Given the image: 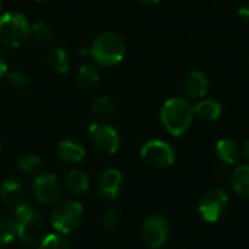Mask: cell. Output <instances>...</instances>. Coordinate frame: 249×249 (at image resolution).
Masks as SVG:
<instances>
[{
	"instance_id": "6da1fadb",
	"label": "cell",
	"mask_w": 249,
	"mask_h": 249,
	"mask_svg": "<svg viewBox=\"0 0 249 249\" xmlns=\"http://www.w3.org/2000/svg\"><path fill=\"white\" fill-rule=\"evenodd\" d=\"M194 115V107L187 99L171 98L162 105L160 123L171 136L179 137L188 131Z\"/></svg>"
},
{
	"instance_id": "7a4b0ae2",
	"label": "cell",
	"mask_w": 249,
	"mask_h": 249,
	"mask_svg": "<svg viewBox=\"0 0 249 249\" xmlns=\"http://www.w3.org/2000/svg\"><path fill=\"white\" fill-rule=\"evenodd\" d=\"M13 225L16 231V238L26 245L38 244L44 238L45 222L38 210H35L29 203L23 201L15 210Z\"/></svg>"
},
{
	"instance_id": "3957f363",
	"label": "cell",
	"mask_w": 249,
	"mask_h": 249,
	"mask_svg": "<svg viewBox=\"0 0 249 249\" xmlns=\"http://www.w3.org/2000/svg\"><path fill=\"white\" fill-rule=\"evenodd\" d=\"M89 53L98 64L111 67L123 61L127 53V45L121 35L115 32H104L96 36Z\"/></svg>"
},
{
	"instance_id": "277c9868",
	"label": "cell",
	"mask_w": 249,
	"mask_h": 249,
	"mask_svg": "<svg viewBox=\"0 0 249 249\" xmlns=\"http://www.w3.org/2000/svg\"><path fill=\"white\" fill-rule=\"evenodd\" d=\"M31 34V25L19 12H6L0 16V42L9 48L20 47Z\"/></svg>"
},
{
	"instance_id": "5b68a950",
	"label": "cell",
	"mask_w": 249,
	"mask_h": 249,
	"mask_svg": "<svg viewBox=\"0 0 249 249\" xmlns=\"http://www.w3.org/2000/svg\"><path fill=\"white\" fill-rule=\"evenodd\" d=\"M83 220V207L80 203L74 200H67L55 206L51 213V225L53 228L61 233L69 235L74 232Z\"/></svg>"
},
{
	"instance_id": "8992f818",
	"label": "cell",
	"mask_w": 249,
	"mask_h": 249,
	"mask_svg": "<svg viewBox=\"0 0 249 249\" xmlns=\"http://www.w3.org/2000/svg\"><path fill=\"white\" fill-rule=\"evenodd\" d=\"M229 196L225 188L213 187L209 188L198 201V214L207 223L217 222L228 209Z\"/></svg>"
},
{
	"instance_id": "52a82bcc",
	"label": "cell",
	"mask_w": 249,
	"mask_h": 249,
	"mask_svg": "<svg viewBox=\"0 0 249 249\" xmlns=\"http://www.w3.org/2000/svg\"><path fill=\"white\" fill-rule=\"evenodd\" d=\"M142 159L155 169H165L175 162V149L171 143L163 140H150L142 147Z\"/></svg>"
},
{
	"instance_id": "ba28073f",
	"label": "cell",
	"mask_w": 249,
	"mask_h": 249,
	"mask_svg": "<svg viewBox=\"0 0 249 249\" xmlns=\"http://www.w3.org/2000/svg\"><path fill=\"white\" fill-rule=\"evenodd\" d=\"M169 223L163 216L153 214L143 222L142 238L146 247L150 249L162 248L169 239Z\"/></svg>"
},
{
	"instance_id": "9c48e42d",
	"label": "cell",
	"mask_w": 249,
	"mask_h": 249,
	"mask_svg": "<svg viewBox=\"0 0 249 249\" xmlns=\"http://www.w3.org/2000/svg\"><path fill=\"white\" fill-rule=\"evenodd\" d=\"M89 139L92 146L104 155H114L120 149V134L108 124L93 123L89 127Z\"/></svg>"
},
{
	"instance_id": "30bf717a",
	"label": "cell",
	"mask_w": 249,
	"mask_h": 249,
	"mask_svg": "<svg viewBox=\"0 0 249 249\" xmlns=\"http://www.w3.org/2000/svg\"><path fill=\"white\" fill-rule=\"evenodd\" d=\"M35 200L42 206H53L57 204L61 198V184L58 178L53 174H42L39 175L32 185Z\"/></svg>"
},
{
	"instance_id": "8fae6325",
	"label": "cell",
	"mask_w": 249,
	"mask_h": 249,
	"mask_svg": "<svg viewBox=\"0 0 249 249\" xmlns=\"http://www.w3.org/2000/svg\"><path fill=\"white\" fill-rule=\"evenodd\" d=\"M98 194L104 201H114L123 191V174L118 169H107L98 179Z\"/></svg>"
},
{
	"instance_id": "7c38bea8",
	"label": "cell",
	"mask_w": 249,
	"mask_h": 249,
	"mask_svg": "<svg viewBox=\"0 0 249 249\" xmlns=\"http://www.w3.org/2000/svg\"><path fill=\"white\" fill-rule=\"evenodd\" d=\"M184 92L190 99H203L209 92V77L201 70L188 73L184 80Z\"/></svg>"
},
{
	"instance_id": "4fadbf2b",
	"label": "cell",
	"mask_w": 249,
	"mask_h": 249,
	"mask_svg": "<svg viewBox=\"0 0 249 249\" xmlns=\"http://www.w3.org/2000/svg\"><path fill=\"white\" fill-rule=\"evenodd\" d=\"M0 198L3 204L9 209H16L25 201V190L22 184L16 179H7L0 188Z\"/></svg>"
},
{
	"instance_id": "5bb4252c",
	"label": "cell",
	"mask_w": 249,
	"mask_h": 249,
	"mask_svg": "<svg viewBox=\"0 0 249 249\" xmlns=\"http://www.w3.org/2000/svg\"><path fill=\"white\" fill-rule=\"evenodd\" d=\"M85 149L70 140V139H66V140H61L57 146V156L60 158V160H63L64 163H69V165H77L80 162H83L85 159Z\"/></svg>"
},
{
	"instance_id": "9a60e30c",
	"label": "cell",
	"mask_w": 249,
	"mask_h": 249,
	"mask_svg": "<svg viewBox=\"0 0 249 249\" xmlns=\"http://www.w3.org/2000/svg\"><path fill=\"white\" fill-rule=\"evenodd\" d=\"M217 158L226 165H236L242 158V149L233 139H220L216 144Z\"/></svg>"
},
{
	"instance_id": "2e32d148",
	"label": "cell",
	"mask_w": 249,
	"mask_h": 249,
	"mask_svg": "<svg viewBox=\"0 0 249 249\" xmlns=\"http://www.w3.org/2000/svg\"><path fill=\"white\" fill-rule=\"evenodd\" d=\"M64 187L67 188V191H70L74 196H80L89 191L90 182H89V177L82 172V171H70L66 178H64Z\"/></svg>"
},
{
	"instance_id": "e0dca14e",
	"label": "cell",
	"mask_w": 249,
	"mask_h": 249,
	"mask_svg": "<svg viewBox=\"0 0 249 249\" xmlns=\"http://www.w3.org/2000/svg\"><path fill=\"white\" fill-rule=\"evenodd\" d=\"M194 114L204 121H216L222 115V105L214 99H200L194 107Z\"/></svg>"
},
{
	"instance_id": "ac0fdd59",
	"label": "cell",
	"mask_w": 249,
	"mask_h": 249,
	"mask_svg": "<svg viewBox=\"0 0 249 249\" xmlns=\"http://www.w3.org/2000/svg\"><path fill=\"white\" fill-rule=\"evenodd\" d=\"M47 63L50 69L58 74H66L70 69L69 54L63 48H51L47 54Z\"/></svg>"
},
{
	"instance_id": "d6986e66",
	"label": "cell",
	"mask_w": 249,
	"mask_h": 249,
	"mask_svg": "<svg viewBox=\"0 0 249 249\" xmlns=\"http://www.w3.org/2000/svg\"><path fill=\"white\" fill-rule=\"evenodd\" d=\"M232 188L239 197L249 200V165H241L233 171Z\"/></svg>"
},
{
	"instance_id": "ffe728a7",
	"label": "cell",
	"mask_w": 249,
	"mask_h": 249,
	"mask_svg": "<svg viewBox=\"0 0 249 249\" xmlns=\"http://www.w3.org/2000/svg\"><path fill=\"white\" fill-rule=\"evenodd\" d=\"M99 82V73L92 64H83L77 71V85L85 89L93 88Z\"/></svg>"
},
{
	"instance_id": "44dd1931",
	"label": "cell",
	"mask_w": 249,
	"mask_h": 249,
	"mask_svg": "<svg viewBox=\"0 0 249 249\" xmlns=\"http://www.w3.org/2000/svg\"><path fill=\"white\" fill-rule=\"evenodd\" d=\"M16 165H18V169H19L20 174L32 175V174H36L41 169L42 162H41V159L36 155L26 153V155H22V156L18 158Z\"/></svg>"
},
{
	"instance_id": "7402d4cb",
	"label": "cell",
	"mask_w": 249,
	"mask_h": 249,
	"mask_svg": "<svg viewBox=\"0 0 249 249\" xmlns=\"http://www.w3.org/2000/svg\"><path fill=\"white\" fill-rule=\"evenodd\" d=\"M38 249H71V247L61 233H50L39 241Z\"/></svg>"
},
{
	"instance_id": "603a6c76",
	"label": "cell",
	"mask_w": 249,
	"mask_h": 249,
	"mask_svg": "<svg viewBox=\"0 0 249 249\" xmlns=\"http://www.w3.org/2000/svg\"><path fill=\"white\" fill-rule=\"evenodd\" d=\"M16 238L13 220L0 216V248L9 245Z\"/></svg>"
},
{
	"instance_id": "cb8c5ba5",
	"label": "cell",
	"mask_w": 249,
	"mask_h": 249,
	"mask_svg": "<svg viewBox=\"0 0 249 249\" xmlns=\"http://www.w3.org/2000/svg\"><path fill=\"white\" fill-rule=\"evenodd\" d=\"M121 225V216H120V212L114 207H109L104 212V216H102V228L107 231V232H114L120 228Z\"/></svg>"
},
{
	"instance_id": "d4e9b609",
	"label": "cell",
	"mask_w": 249,
	"mask_h": 249,
	"mask_svg": "<svg viewBox=\"0 0 249 249\" xmlns=\"http://www.w3.org/2000/svg\"><path fill=\"white\" fill-rule=\"evenodd\" d=\"M29 36H32L35 41L38 42H47L51 39L53 36V29L48 23L45 22H36L31 26V34Z\"/></svg>"
},
{
	"instance_id": "484cf974",
	"label": "cell",
	"mask_w": 249,
	"mask_h": 249,
	"mask_svg": "<svg viewBox=\"0 0 249 249\" xmlns=\"http://www.w3.org/2000/svg\"><path fill=\"white\" fill-rule=\"evenodd\" d=\"M93 112L101 117V118H107L109 117L112 112H114V104L112 101L108 98V96H99L95 102H93V107H92Z\"/></svg>"
},
{
	"instance_id": "4316f807",
	"label": "cell",
	"mask_w": 249,
	"mask_h": 249,
	"mask_svg": "<svg viewBox=\"0 0 249 249\" xmlns=\"http://www.w3.org/2000/svg\"><path fill=\"white\" fill-rule=\"evenodd\" d=\"M4 77L7 79V85L13 89H25L28 86V77L22 71H18V70L10 71L9 70Z\"/></svg>"
},
{
	"instance_id": "83f0119b",
	"label": "cell",
	"mask_w": 249,
	"mask_h": 249,
	"mask_svg": "<svg viewBox=\"0 0 249 249\" xmlns=\"http://www.w3.org/2000/svg\"><path fill=\"white\" fill-rule=\"evenodd\" d=\"M238 16L242 20H249V0H241L238 7Z\"/></svg>"
},
{
	"instance_id": "f1b7e54d",
	"label": "cell",
	"mask_w": 249,
	"mask_h": 249,
	"mask_svg": "<svg viewBox=\"0 0 249 249\" xmlns=\"http://www.w3.org/2000/svg\"><path fill=\"white\" fill-rule=\"evenodd\" d=\"M7 71H9V69H7V64H6V61H4V60L0 57V79H1V77H4Z\"/></svg>"
},
{
	"instance_id": "f546056e",
	"label": "cell",
	"mask_w": 249,
	"mask_h": 249,
	"mask_svg": "<svg viewBox=\"0 0 249 249\" xmlns=\"http://www.w3.org/2000/svg\"><path fill=\"white\" fill-rule=\"evenodd\" d=\"M242 155H244V158L249 162V139L245 142V144L242 146Z\"/></svg>"
},
{
	"instance_id": "4dcf8cb0",
	"label": "cell",
	"mask_w": 249,
	"mask_h": 249,
	"mask_svg": "<svg viewBox=\"0 0 249 249\" xmlns=\"http://www.w3.org/2000/svg\"><path fill=\"white\" fill-rule=\"evenodd\" d=\"M139 3H142V4H156V3H159L160 0H137Z\"/></svg>"
},
{
	"instance_id": "1f68e13d",
	"label": "cell",
	"mask_w": 249,
	"mask_h": 249,
	"mask_svg": "<svg viewBox=\"0 0 249 249\" xmlns=\"http://www.w3.org/2000/svg\"><path fill=\"white\" fill-rule=\"evenodd\" d=\"M0 12H1V0H0Z\"/></svg>"
},
{
	"instance_id": "d6a6232c",
	"label": "cell",
	"mask_w": 249,
	"mask_h": 249,
	"mask_svg": "<svg viewBox=\"0 0 249 249\" xmlns=\"http://www.w3.org/2000/svg\"><path fill=\"white\" fill-rule=\"evenodd\" d=\"M0 153H1V144H0Z\"/></svg>"
},
{
	"instance_id": "836d02e7",
	"label": "cell",
	"mask_w": 249,
	"mask_h": 249,
	"mask_svg": "<svg viewBox=\"0 0 249 249\" xmlns=\"http://www.w3.org/2000/svg\"><path fill=\"white\" fill-rule=\"evenodd\" d=\"M35 1H44V0H35Z\"/></svg>"
}]
</instances>
